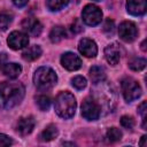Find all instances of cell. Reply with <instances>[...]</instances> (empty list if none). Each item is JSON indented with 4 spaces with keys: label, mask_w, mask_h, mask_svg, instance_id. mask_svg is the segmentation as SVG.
Masks as SVG:
<instances>
[{
    "label": "cell",
    "mask_w": 147,
    "mask_h": 147,
    "mask_svg": "<svg viewBox=\"0 0 147 147\" xmlns=\"http://www.w3.org/2000/svg\"><path fill=\"white\" fill-rule=\"evenodd\" d=\"M24 86L18 82L0 83V108L10 109L17 106L24 96Z\"/></svg>",
    "instance_id": "cell-1"
},
{
    "label": "cell",
    "mask_w": 147,
    "mask_h": 147,
    "mask_svg": "<svg viewBox=\"0 0 147 147\" xmlns=\"http://www.w3.org/2000/svg\"><path fill=\"white\" fill-rule=\"evenodd\" d=\"M76 99L70 92H60L54 101L56 114L62 118H70L76 111Z\"/></svg>",
    "instance_id": "cell-2"
},
{
    "label": "cell",
    "mask_w": 147,
    "mask_h": 147,
    "mask_svg": "<svg viewBox=\"0 0 147 147\" xmlns=\"http://www.w3.org/2000/svg\"><path fill=\"white\" fill-rule=\"evenodd\" d=\"M57 82V76L55 71L49 67H40L36 70L33 75L34 85L42 91L52 88Z\"/></svg>",
    "instance_id": "cell-3"
},
{
    "label": "cell",
    "mask_w": 147,
    "mask_h": 147,
    "mask_svg": "<svg viewBox=\"0 0 147 147\" xmlns=\"http://www.w3.org/2000/svg\"><path fill=\"white\" fill-rule=\"evenodd\" d=\"M121 87H122L123 96L127 102H132L141 95V87L139 83L133 78L130 77L124 78L121 82Z\"/></svg>",
    "instance_id": "cell-4"
},
{
    "label": "cell",
    "mask_w": 147,
    "mask_h": 147,
    "mask_svg": "<svg viewBox=\"0 0 147 147\" xmlns=\"http://www.w3.org/2000/svg\"><path fill=\"white\" fill-rule=\"evenodd\" d=\"M101 115V107L93 98H86L82 103V116L88 121H95Z\"/></svg>",
    "instance_id": "cell-5"
},
{
    "label": "cell",
    "mask_w": 147,
    "mask_h": 147,
    "mask_svg": "<svg viewBox=\"0 0 147 147\" xmlns=\"http://www.w3.org/2000/svg\"><path fill=\"white\" fill-rule=\"evenodd\" d=\"M82 18L90 26L98 25L102 20V11L95 5H86L82 11Z\"/></svg>",
    "instance_id": "cell-6"
},
{
    "label": "cell",
    "mask_w": 147,
    "mask_h": 147,
    "mask_svg": "<svg viewBox=\"0 0 147 147\" xmlns=\"http://www.w3.org/2000/svg\"><path fill=\"white\" fill-rule=\"evenodd\" d=\"M108 90V88H107ZM94 100L98 102V105L101 107V106H105L107 105L108 109L111 111L113 109V105H115V92L114 91H105V86H100V87H96L94 90Z\"/></svg>",
    "instance_id": "cell-7"
},
{
    "label": "cell",
    "mask_w": 147,
    "mask_h": 147,
    "mask_svg": "<svg viewBox=\"0 0 147 147\" xmlns=\"http://www.w3.org/2000/svg\"><path fill=\"white\" fill-rule=\"evenodd\" d=\"M118 33H119L121 39H123L126 42H131L137 38L138 29L133 22L125 21V22L121 23V25L118 28Z\"/></svg>",
    "instance_id": "cell-8"
},
{
    "label": "cell",
    "mask_w": 147,
    "mask_h": 147,
    "mask_svg": "<svg viewBox=\"0 0 147 147\" xmlns=\"http://www.w3.org/2000/svg\"><path fill=\"white\" fill-rule=\"evenodd\" d=\"M7 42L9 45V47L11 49H21V48H24L25 46H28L29 44V37L26 33L24 32H21V31H13L8 39H7Z\"/></svg>",
    "instance_id": "cell-9"
},
{
    "label": "cell",
    "mask_w": 147,
    "mask_h": 147,
    "mask_svg": "<svg viewBox=\"0 0 147 147\" xmlns=\"http://www.w3.org/2000/svg\"><path fill=\"white\" fill-rule=\"evenodd\" d=\"M61 64L67 70L74 71V70H78L82 67V60L77 54L72 52H67L61 56Z\"/></svg>",
    "instance_id": "cell-10"
},
{
    "label": "cell",
    "mask_w": 147,
    "mask_h": 147,
    "mask_svg": "<svg viewBox=\"0 0 147 147\" xmlns=\"http://www.w3.org/2000/svg\"><path fill=\"white\" fill-rule=\"evenodd\" d=\"M22 28H23L24 31H26L29 34H31L33 37H38L41 33V30H42L41 23L34 17L24 18L23 22H22Z\"/></svg>",
    "instance_id": "cell-11"
},
{
    "label": "cell",
    "mask_w": 147,
    "mask_h": 147,
    "mask_svg": "<svg viewBox=\"0 0 147 147\" xmlns=\"http://www.w3.org/2000/svg\"><path fill=\"white\" fill-rule=\"evenodd\" d=\"M78 49L80 54H83L86 57H94L98 54V47L96 44L88 38H83L78 44Z\"/></svg>",
    "instance_id": "cell-12"
},
{
    "label": "cell",
    "mask_w": 147,
    "mask_h": 147,
    "mask_svg": "<svg viewBox=\"0 0 147 147\" xmlns=\"http://www.w3.org/2000/svg\"><path fill=\"white\" fill-rule=\"evenodd\" d=\"M121 54H122L121 47L116 42H113V44L108 45L105 48V57H106L107 62L110 63L111 65H115V64H117L119 62Z\"/></svg>",
    "instance_id": "cell-13"
},
{
    "label": "cell",
    "mask_w": 147,
    "mask_h": 147,
    "mask_svg": "<svg viewBox=\"0 0 147 147\" xmlns=\"http://www.w3.org/2000/svg\"><path fill=\"white\" fill-rule=\"evenodd\" d=\"M126 9L133 16H141L147 10V0H127Z\"/></svg>",
    "instance_id": "cell-14"
},
{
    "label": "cell",
    "mask_w": 147,
    "mask_h": 147,
    "mask_svg": "<svg viewBox=\"0 0 147 147\" xmlns=\"http://www.w3.org/2000/svg\"><path fill=\"white\" fill-rule=\"evenodd\" d=\"M34 124H36V122H34V118L32 116L21 117L16 123V131L21 136H28L32 132Z\"/></svg>",
    "instance_id": "cell-15"
},
{
    "label": "cell",
    "mask_w": 147,
    "mask_h": 147,
    "mask_svg": "<svg viewBox=\"0 0 147 147\" xmlns=\"http://www.w3.org/2000/svg\"><path fill=\"white\" fill-rule=\"evenodd\" d=\"M2 72L6 77L10 78V79H14L16 77H18L22 72V67L17 63H14V62H10V63H6L3 67H2Z\"/></svg>",
    "instance_id": "cell-16"
},
{
    "label": "cell",
    "mask_w": 147,
    "mask_h": 147,
    "mask_svg": "<svg viewBox=\"0 0 147 147\" xmlns=\"http://www.w3.org/2000/svg\"><path fill=\"white\" fill-rule=\"evenodd\" d=\"M40 55H41V48H40V46H38V45L29 46L28 48H25V51H24L23 54H22L23 59L26 60V61H34V60H37Z\"/></svg>",
    "instance_id": "cell-17"
},
{
    "label": "cell",
    "mask_w": 147,
    "mask_h": 147,
    "mask_svg": "<svg viewBox=\"0 0 147 147\" xmlns=\"http://www.w3.org/2000/svg\"><path fill=\"white\" fill-rule=\"evenodd\" d=\"M90 78L92 80V83H99V82H103L106 79V72L105 69L99 65H94L90 69Z\"/></svg>",
    "instance_id": "cell-18"
},
{
    "label": "cell",
    "mask_w": 147,
    "mask_h": 147,
    "mask_svg": "<svg viewBox=\"0 0 147 147\" xmlns=\"http://www.w3.org/2000/svg\"><path fill=\"white\" fill-rule=\"evenodd\" d=\"M57 134H59L57 127L54 124H49L40 133V140H42V141H51V140L55 139L57 137Z\"/></svg>",
    "instance_id": "cell-19"
},
{
    "label": "cell",
    "mask_w": 147,
    "mask_h": 147,
    "mask_svg": "<svg viewBox=\"0 0 147 147\" xmlns=\"http://www.w3.org/2000/svg\"><path fill=\"white\" fill-rule=\"evenodd\" d=\"M67 37V32L65 29L61 25H56L52 29L51 33H49V39L52 42H60L62 39H64Z\"/></svg>",
    "instance_id": "cell-20"
},
{
    "label": "cell",
    "mask_w": 147,
    "mask_h": 147,
    "mask_svg": "<svg viewBox=\"0 0 147 147\" xmlns=\"http://www.w3.org/2000/svg\"><path fill=\"white\" fill-rule=\"evenodd\" d=\"M146 60L142 57H134L129 61V68L133 71H140L146 67Z\"/></svg>",
    "instance_id": "cell-21"
},
{
    "label": "cell",
    "mask_w": 147,
    "mask_h": 147,
    "mask_svg": "<svg viewBox=\"0 0 147 147\" xmlns=\"http://www.w3.org/2000/svg\"><path fill=\"white\" fill-rule=\"evenodd\" d=\"M69 0H46V6L49 10L56 11L67 6Z\"/></svg>",
    "instance_id": "cell-22"
},
{
    "label": "cell",
    "mask_w": 147,
    "mask_h": 147,
    "mask_svg": "<svg viewBox=\"0 0 147 147\" xmlns=\"http://www.w3.org/2000/svg\"><path fill=\"white\" fill-rule=\"evenodd\" d=\"M106 138L110 142H116L122 139V132L117 127H110V129H108V131L106 133Z\"/></svg>",
    "instance_id": "cell-23"
},
{
    "label": "cell",
    "mask_w": 147,
    "mask_h": 147,
    "mask_svg": "<svg viewBox=\"0 0 147 147\" xmlns=\"http://www.w3.org/2000/svg\"><path fill=\"white\" fill-rule=\"evenodd\" d=\"M36 103L40 110H47L51 106V98L47 95H38L36 98Z\"/></svg>",
    "instance_id": "cell-24"
},
{
    "label": "cell",
    "mask_w": 147,
    "mask_h": 147,
    "mask_svg": "<svg viewBox=\"0 0 147 147\" xmlns=\"http://www.w3.org/2000/svg\"><path fill=\"white\" fill-rule=\"evenodd\" d=\"M71 84H72V86L75 87V88H77V90H83L85 86H86V78L85 77H83V76H76V77H74L72 79H71Z\"/></svg>",
    "instance_id": "cell-25"
},
{
    "label": "cell",
    "mask_w": 147,
    "mask_h": 147,
    "mask_svg": "<svg viewBox=\"0 0 147 147\" xmlns=\"http://www.w3.org/2000/svg\"><path fill=\"white\" fill-rule=\"evenodd\" d=\"M121 125H122L123 127L127 129V130L133 129V126H134V119H133V117L127 116V115L122 116V117H121Z\"/></svg>",
    "instance_id": "cell-26"
},
{
    "label": "cell",
    "mask_w": 147,
    "mask_h": 147,
    "mask_svg": "<svg viewBox=\"0 0 147 147\" xmlns=\"http://www.w3.org/2000/svg\"><path fill=\"white\" fill-rule=\"evenodd\" d=\"M11 22V16L8 14H0V31H3L8 28Z\"/></svg>",
    "instance_id": "cell-27"
},
{
    "label": "cell",
    "mask_w": 147,
    "mask_h": 147,
    "mask_svg": "<svg viewBox=\"0 0 147 147\" xmlns=\"http://www.w3.org/2000/svg\"><path fill=\"white\" fill-rule=\"evenodd\" d=\"M103 32H106L107 34H113L114 31H115V23L113 20L110 18H107L105 21V24H103V28H102Z\"/></svg>",
    "instance_id": "cell-28"
},
{
    "label": "cell",
    "mask_w": 147,
    "mask_h": 147,
    "mask_svg": "<svg viewBox=\"0 0 147 147\" xmlns=\"http://www.w3.org/2000/svg\"><path fill=\"white\" fill-rule=\"evenodd\" d=\"M146 106H147L146 101H142V102H141V105H140V106H139V108H138L139 113H140V114H141V116H142V127H144V130H146V111H147Z\"/></svg>",
    "instance_id": "cell-29"
},
{
    "label": "cell",
    "mask_w": 147,
    "mask_h": 147,
    "mask_svg": "<svg viewBox=\"0 0 147 147\" xmlns=\"http://www.w3.org/2000/svg\"><path fill=\"white\" fill-rule=\"evenodd\" d=\"M70 30L72 31V33H79V32H82L84 29H83V25H82L80 21L76 18V20L74 21V23L71 24V26H70Z\"/></svg>",
    "instance_id": "cell-30"
},
{
    "label": "cell",
    "mask_w": 147,
    "mask_h": 147,
    "mask_svg": "<svg viewBox=\"0 0 147 147\" xmlns=\"http://www.w3.org/2000/svg\"><path fill=\"white\" fill-rule=\"evenodd\" d=\"M13 144V140L10 137L3 134V133H0V147L1 146H9Z\"/></svg>",
    "instance_id": "cell-31"
},
{
    "label": "cell",
    "mask_w": 147,
    "mask_h": 147,
    "mask_svg": "<svg viewBox=\"0 0 147 147\" xmlns=\"http://www.w3.org/2000/svg\"><path fill=\"white\" fill-rule=\"evenodd\" d=\"M6 62H7V54L0 53V69H2V67L6 64Z\"/></svg>",
    "instance_id": "cell-32"
},
{
    "label": "cell",
    "mask_w": 147,
    "mask_h": 147,
    "mask_svg": "<svg viewBox=\"0 0 147 147\" xmlns=\"http://www.w3.org/2000/svg\"><path fill=\"white\" fill-rule=\"evenodd\" d=\"M29 0H13V3L16 6V7H24L26 3H28Z\"/></svg>",
    "instance_id": "cell-33"
},
{
    "label": "cell",
    "mask_w": 147,
    "mask_h": 147,
    "mask_svg": "<svg viewBox=\"0 0 147 147\" xmlns=\"http://www.w3.org/2000/svg\"><path fill=\"white\" fill-rule=\"evenodd\" d=\"M146 139H147V137H146V136H142V137H141V141H140V146H146V144H145V141H146Z\"/></svg>",
    "instance_id": "cell-34"
},
{
    "label": "cell",
    "mask_w": 147,
    "mask_h": 147,
    "mask_svg": "<svg viewBox=\"0 0 147 147\" xmlns=\"http://www.w3.org/2000/svg\"><path fill=\"white\" fill-rule=\"evenodd\" d=\"M145 44H146V40H144L142 44H141V48H142V51H146V46H145Z\"/></svg>",
    "instance_id": "cell-35"
},
{
    "label": "cell",
    "mask_w": 147,
    "mask_h": 147,
    "mask_svg": "<svg viewBox=\"0 0 147 147\" xmlns=\"http://www.w3.org/2000/svg\"><path fill=\"white\" fill-rule=\"evenodd\" d=\"M93 1H101V0H93Z\"/></svg>",
    "instance_id": "cell-36"
}]
</instances>
